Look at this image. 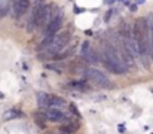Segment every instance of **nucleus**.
<instances>
[{"mask_svg":"<svg viewBox=\"0 0 153 134\" xmlns=\"http://www.w3.org/2000/svg\"><path fill=\"white\" fill-rule=\"evenodd\" d=\"M134 37L138 48V57L141 58L146 69H149V57H150V30H149V19L137 18L134 22Z\"/></svg>","mask_w":153,"mask_h":134,"instance_id":"obj_1","label":"nucleus"},{"mask_svg":"<svg viewBox=\"0 0 153 134\" xmlns=\"http://www.w3.org/2000/svg\"><path fill=\"white\" fill-rule=\"evenodd\" d=\"M149 30H150V58L153 60V18L149 19Z\"/></svg>","mask_w":153,"mask_h":134,"instance_id":"obj_12","label":"nucleus"},{"mask_svg":"<svg viewBox=\"0 0 153 134\" xmlns=\"http://www.w3.org/2000/svg\"><path fill=\"white\" fill-rule=\"evenodd\" d=\"M30 7V0H13L12 3V13L15 18H21L27 9Z\"/></svg>","mask_w":153,"mask_h":134,"instance_id":"obj_5","label":"nucleus"},{"mask_svg":"<svg viewBox=\"0 0 153 134\" xmlns=\"http://www.w3.org/2000/svg\"><path fill=\"white\" fill-rule=\"evenodd\" d=\"M46 116H48V119L55 121V122H59V121H64L65 119V115L59 109H49L48 113H46Z\"/></svg>","mask_w":153,"mask_h":134,"instance_id":"obj_7","label":"nucleus"},{"mask_svg":"<svg viewBox=\"0 0 153 134\" xmlns=\"http://www.w3.org/2000/svg\"><path fill=\"white\" fill-rule=\"evenodd\" d=\"M48 100H49V95H48V94H45V92H40V94L37 95V103H39V106H40V107L48 106Z\"/></svg>","mask_w":153,"mask_h":134,"instance_id":"obj_11","label":"nucleus"},{"mask_svg":"<svg viewBox=\"0 0 153 134\" xmlns=\"http://www.w3.org/2000/svg\"><path fill=\"white\" fill-rule=\"evenodd\" d=\"M70 88L79 89V91H86V89H89V85H88L86 81H76V82L70 84Z\"/></svg>","mask_w":153,"mask_h":134,"instance_id":"obj_9","label":"nucleus"},{"mask_svg":"<svg viewBox=\"0 0 153 134\" xmlns=\"http://www.w3.org/2000/svg\"><path fill=\"white\" fill-rule=\"evenodd\" d=\"M83 75L86 76V79H89L91 82H94L95 85H98L101 88H110V87H113L111 82H110V79L102 72L97 70V69H86L83 72Z\"/></svg>","mask_w":153,"mask_h":134,"instance_id":"obj_3","label":"nucleus"},{"mask_svg":"<svg viewBox=\"0 0 153 134\" xmlns=\"http://www.w3.org/2000/svg\"><path fill=\"white\" fill-rule=\"evenodd\" d=\"M19 116H22V113H21L19 110H9V112H6V115H4V119H12V118H19Z\"/></svg>","mask_w":153,"mask_h":134,"instance_id":"obj_13","label":"nucleus"},{"mask_svg":"<svg viewBox=\"0 0 153 134\" xmlns=\"http://www.w3.org/2000/svg\"><path fill=\"white\" fill-rule=\"evenodd\" d=\"M34 119H36V122H37V125H39L40 128H45V127H46V119H48V116H46L45 113L37 112V113L34 115Z\"/></svg>","mask_w":153,"mask_h":134,"instance_id":"obj_10","label":"nucleus"},{"mask_svg":"<svg viewBox=\"0 0 153 134\" xmlns=\"http://www.w3.org/2000/svg\"><path fill=\"white\" fill-rule=\"evenodd\" d=\"M7 10H9V4H7V1L0 0V18H1L3 15H6Z\"/></svg>","mask_w":153,"mask_h":134,"instance_id":"obj_14","label":"nucleus"},{"mask_svg":"<svg viewBox=\"0 0 153 134\" xmlns=\"http://www.w3.org/2000/svg\"><path fill=\"white\" fill-rule=\"evenodd\" d=\"M68 40H70V31H62V33L55 34L51 45H49V48L46 49V52L51 54V55H56L59 51H62V48L65 45L68 43Z\"/></svg>","mask_w":153,"mask_h":134,"instance_id":"obj_4","label":"nucleus"},{"mask_svg":"<svg viewBox=\"0 0 153 134\" xmlns=\"http://www.w3.org/2000/svg\"><path fill=\"white\" fill-rule=\"evenodd\" d=\"M65 106V101L59 97H55V95H49V100H48V107L49 109H59V107H64Z\"/></svg>","mask_w":153,"mask_h":134,"instance_id":"obj_8","label":"nucleus"},{"mask_svg":"<svg viewBox=\"0 0 153 134\" xmlns=\"http://www.w3.org/2000/svg\"><path fill=\"white\" fill-rule=\"evenodd\" d=\"M62 15H58L56 18H53L51 22L46 25V28H45V34L46 36H55V34H58V31H59V28H61V25H62Z\"/></svg>","mask_w":153,"mask_h":134,"instance_id":"obj_6","label":"nucleus"},{"mask_svg":"<svg viewBox=\"0 0 153 134\" xmlns=\"http://www.w3.org/2000/svg\"><path fill=\"white\" fill-rule=\"evenodd\" d=\"M62 134H65V133H62Z\"/></svg>","mask_w":153,"mask_h":134,"instance_id":"obj_16","label":"nucleus"},{"mask_svg":"<svg viewBox=\"0 0 153 134\" xmlns=\"http://www.w3.org/2000/svg\"><path fill=\"white\" fill-rule=\"evenodd\" d=\"M101 61L104 63V66L116 75H122L126 72V61L122 57V52L117 51L111 43H104L101 54Z\"/></svg>","mask_w":153,"mask_h":134,"instance_id":"obj_2","label":"nucleus"},{"mask_svg":"<svg viewBox=\"0 0 153 134\" xmlns=\"http://www.w3.org/2000/svg\"><path fill=\"white\" fill-rule=\"evenodd\" d=\"M70 109H71V112H73V113H76V116H80V115H79V110L76 109V106H74V104H71V106H70Z\"/></svg>","mask_w":153,"mask_h":134,"instance_id":"obj_15","label":"nucleus"}]
</instances>
